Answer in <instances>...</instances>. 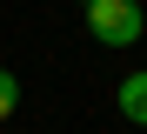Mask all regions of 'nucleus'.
<instances>
[{
  "instance_id": "3",
  "label": "nucleus",
  "mask_w": 147,
  "mask_h": 134,
  "mask_svg": "<svg viewBox=\"0 0 147 134\" xmlns=\"http://www.w3.org/2000/svg\"><path fill=\"white\" fill-rule=\"evenodd\" d=\"M13 107H20V74H13V67H0V121H7Z\"/></svg>"
},
{
  "instance_id": "2",
  "label": "nucleus",
  "mask_w": 147,
  "mask_h": 134,
  "mask_svg": "<svg viewBox=\"0 0 147 134\" xmlns=\"http://www.w3.org/2000/svg\"><path fill=\"white\" fill-rule=\"evenodd\" d=\"M114 101H120V114H127L134 127H147V74H127V80H120V94H114Z\"/></svg>"
},
{
  "instance_id": "4",
  "label": "nucleus",
  "mask_w": 147,
  "mask_h": 134,
  "mask_svg": "<svg viewBox=\"0 0 147 134\" xmlns=\"http://www.w3.org/2000/svg\"><path fill=\"white\" fill-rule=\"evenodd\" d=\"M80 7H87V0H80Z\"/></svg>"
},
{
  "instance_id": "1",
  "label": "nucleus",
  "mask_w": 147,
  "mask_h": 134,
  "mask_svg": "<svg viewBox=\"0 0 147 134\" xmlns=\"http://www.w3.org/2000/svg\"><path fill=\"white\" fill-rule=\"evenodd\" d=\"M87 34L100 40V47H134L147 34L140 0H87Z\"/></svg>"
}]
</instances>
